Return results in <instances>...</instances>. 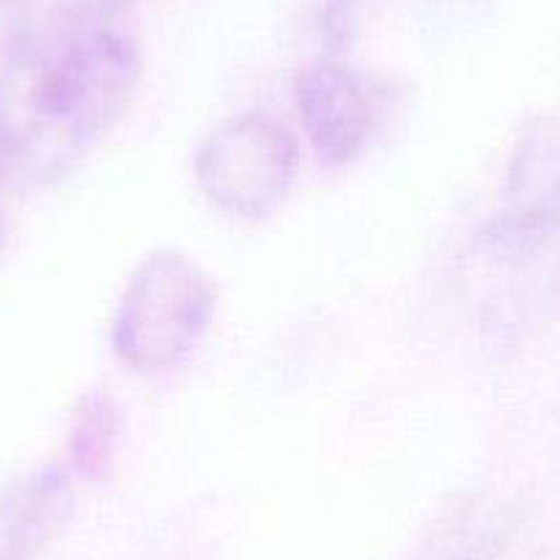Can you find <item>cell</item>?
<instances>
[{
  "instance_id": "obj_11",
  "label": "cell",
  "mask_w": 560,
  "mask_h": 560,
  "mask_svg": "<svg viewBox=\"0 0 560 560\" xmlns=\"http://www.w3.org/2000/svg\"><path fill=\"white\" fill-rule=\"evenodd\" d=\"M7 247V223H3V212H0V253Z\"/></svg>"
},
{
  "instance_id": "obj_9",
  "label": "cell",
  "mask_w": 560,
  "mask_h": 560,
  "mask_svg": "<svg viewBox=\"0 0 560 560\" xmlns=\"http://www.w3.org/2000/svg\"><path fill=\"white\" fill-rule=\"evenodd\" d=\"M363 31V0H322L319 36L327 58H341Z\"/></svg>"
},
{
  "instance_id": "obj_4",
  "label": "cell",
  "mask_w": 560,
  "mask_h": 560,
  "mask_svg": "<svg viewBox=\"0 0 560 560\" xmlns=\"http://www.w3.org/2000/svg\"><path fill=\"white\" fill-rule=\"evenodd\" d=\"M560 225V113H541L522 127L503 182V207L483 234L536 250Z\"/></svg>"
},
{
  "instance_id": "obj_2",
  "label": "cell",
  "mask_w": 560,
  "mask_h": 560,
  "mask_svg": "<svg viewBox=\"0 0 560 560\" xmlns=\"http://www.w3.org/2000/svg\"><path fill=\"white\" fill-rule=\"evenodd\" d=\"M218 316V283L176 247H158L129 275L113 316V354L135 374H163L190 358Z\"/></svg>"
},
{
  "instance_id": "obj_3",
  "label": "cell",
  "mask_w": 560,
  "mask_h": 560,
  "mask_svg": "<svg viewBox=\"0 0 560 560\" xmlns=\"http://www.w3.org/2000/svg\"><path fill=\"white\" fill-rule=\"evenodd\" d=\"M300 152L292 129L267 110L225 118L198 143L196 182L218 212L245 223L272 218L292 198L300 179Z\"/></svg>"
},
{
  "instance_id": "obj_8",
  "label": "cell",
  "mask_w": 560,
  "mask_h": 560,
  "mask_svg": "<svg viewBox=\"0 0 560 560\" xmlns=\"http://www.w3.org/2000/svg\"><path fill=\"white\" fill-rule=\"evenodd\" d=\"M489 533L467 514L451 516L396 560H487Z\"/></svg>"
},
{
  "instance_id": "obj_10",
  "label": "cell",
  "mask_w": 560,
  "mask_h": 560,
  "mask_svg": "<svg viewBox=\"0 0 560 560\" xmlns=\"http://www.w3.org/2000/svg\"><path fill=\"white\" fill-rule=\"evenodd\" d=\"M135 0H61L56 3V12L72 14L83 20H100V23H116L121 12H127Z\"/></svg>"
},
{
  "instance_id": "obj_7",
  "label": "cell",
  "mask_w": 560,
  "mask_h": 560,
  "mask_svg": "<svg viewBox=\"0 0 560 560\" xmlns=\"http://www.w3.org/2000/svg\"><path fill=\"white\" fill-rule=\"evenodd\" d=\"M124 418L107 393L91 390L80 396L69 420L67 454L69 465L85 481H102L110 476L121 443Z\"/></svg>"
},
{
  "instance_id": "obj_5",
  "label": "cell",
  "mask_w": 560,
  "mask_h": 560,
  "mask_svg": "<svg viewBox=\"0 0 560 560\" xmlns=\"http://www.w3.org/2000/svg\"><path fill=\"white\" fill-rule=\"evenodd\" d=\"M300 124L316 158L330 168H347L363 158L374 132L369 83L341 58H325L298 74L294 83Z\"/></svg>"
},
{
  "instance_id": "obj_6",
  "label": "cell",
  "mask_w": 560,
  "mask_h": 560,
  "mask_svg": "<svg viewBox=\"0 0 560 560\" xmlns=\"http://www.w3.org/2000/svg\"><path fill=\"white\" fill-rule=\"evenodd\" d=\"M78 489L69 470L39 467L0 489V560H42L72 527Z\"/></svg>"
},
{
  "instance_id": "obj_1",
  "label": "cell",
  "mask_w": 560,
  "mask_h": 560,
  "mask_svg": "<svg viewBox=\"0 0 560 560\" xmlns=\"http://www.w3.org/2000/svg\"><path fill=\"white\" fill-rule=\"evenodd\" d=\"M140 72L138 45L116 23L50 12L34 45L25 152L50 168L80 158L121 121Z\"/></svg>"
},
{
  "instance_id": "obj_12",
  "label": "cell",
  "mask_w": 560,
  "mask_h": 560,
  "mask_svg": "<svg viewBox=\"0 0 560 560\" xmlns=\"http://www.w3.org/2000/svg\"><path fill=\"white\" fill-rule=\"evenodd\" d=\"M432 3H448V7H462V3H472V0H432Z\"/></svg>"
}]
</instances>
